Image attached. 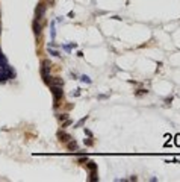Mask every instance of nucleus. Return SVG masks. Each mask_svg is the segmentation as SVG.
Masks as SVG:
<instances>
[{
    "instance_id": "nucleus-5",
    "label": "nucleus",
    "mask_w": 180,
    "mask_h": 182,
    "mask_svg": "<svg viewBox=\"0 0 180 182\" xmlns=\"http://www.w3.org/2000/svg\"><path fill=\"white\" fill-rule=\"evenodd\" d=\"M88 169L91 172V179H95V164L94 163H88Z\"/></svg>"
},
{
    "instance_id": "nucleus-4",
    "label": "nucleus",
    "mask_w": 180,
    "mask_h": 182,
    "mask_svg": "<svg viewBox=\"0 0 180 182\" xmlns=\"http://www.w3.org/2000/svg\"><path fill=\"white\" fill-rule=\"evenodd\" d=\"M58 137H59L61 141H64V143H68V141L71 140V137H70L68 134H65V132H58Z\"/></svg>"
},
{
    "instance_id": "nucleus-8",
    "label": "nucleus",
    "mask_w": 180,
    "mask_h": 182,
    "mask_svg": "<svg viewBox=\"0 0 180 182\" xmlns=\"http://www.w3.org/2000/svg\"><path fill=\"white\" fill-rule=\"evenodd\" d=\"M176 146H180V135L176 137Z\"/></svg>"
},
{
    "instance_id": "nucleus-2",
    "label": "nucleus",
    "mask_w": 180,
    "mask_h": 182,
    "mask_svg": "<svg viewBox=\"0 0 180 182\" xmlns=\"http://www.w3.org/2000/svg\"><path fill=\"white\" fill-rule=\"evenodd\" d=\"M44 14H45V6H44L42 3H39V5L36 6V9H35V18L41 21V20L44 18Z\"/></svg>"
},
{
    "instance_id": "nucleus-9",
    "label": "nucleus",
    "mask_w": 180,
    "mask_h": 182,
    "mask_svg": "<svg viewBox=\"0 0 180 182\" xmlns=\"http://www.w3.org/2000/svg\"><path fill=\"white\" fill-rule=\"evenodd\" d=\"M67 118V114H62V115H59V120H65Z\"/></svg>"
},
{
    "instance_id": "nucleus-10",
    "label": "nucleus",
    "mask_w": 180,
    "mask_h": 182,
    "mask_svg": "<svg viewBox=\"0 0 180 182\" xmlns=\"http://www.w3.org/2000/svg\"><path fill=\"white\" fill-rule=\"evenodd\" d=\"M82 80H86V82H91V80H89V77H86V76H83V77H82Z\"/></svg>"
},
{
    "instance_id": "nucleus-1",
    "label": "nucleus",
    "mask_w": 180,
    "mask_h": 182,
    "mask_svg": "<svg viewBox=\"0 0 180 182\" xmlns=\"http://www.w3.org/2000/svg\"><path fill=\"white\" fill-rule=\"evenodd\" d=\"M52 91H53L55 102H56V103H55V106H58V105H59L58 102L62 99V94H64V93H62V87H61V85H52Z\"/></svg>"
},
{
    "instance_id": "nucleus-6",
    "label": "nucleus",
    "mask_w": 180,
    "mask_h": 182,
    "mask_svg": "<svg viewBox=\"0 0 180 182\" xmlns=\"http://www.w3.org/2000/svg\"><path fill=\"white\" fill-rule=\"evenodd\" d=\"M50 85H61V87H62V79H61V77H52Z\"/></svg>"
},
{
    "instance_id": "nucleus-7",
    "label": "nucleus",
    "mask_w": 180,
    "mask_h": 182,
    "mask_svg": "<svg viewBox=\"0 0 180 182\" xmlns=\"http://www.w3.org/2000/svg\"><path fill=\"white\" fill-rule=\"evenodd\" d=\"M68 149L70 150H77V144L73 141V143H68Z\"/></svg>"
},
{
    "instance_id": "nucleus-3",
    "label": "nucleus",
    "mask_w": 180,
    "mask_h": 182,
    "mask_svg": "<svg viewBox=\"0 0 180 182\" xmlns=\"http://www.w3.org/2000/svg\"><path fill=\"white\" fill-rule=\"evenodd\" d=\"M33 32H35L36 36L41 35V32H42V24H41L39 20H35V21H33Z\"/></svg>"
},
{
    "instance_id": "nucleus-11",
    "label": "nucleus",
    "mask_w": 180,
    "mask_h": 182,
    "mask_svg": "<svg viewBox=\"0 0 180 182\" xmlns=\"http://www.w3.org/2000/svg\"><path fill=\"white\" fill-rule=\"evenodd\" d=\"M0 30H2V27H0Z\"/></svg>"
}]
</instances>
